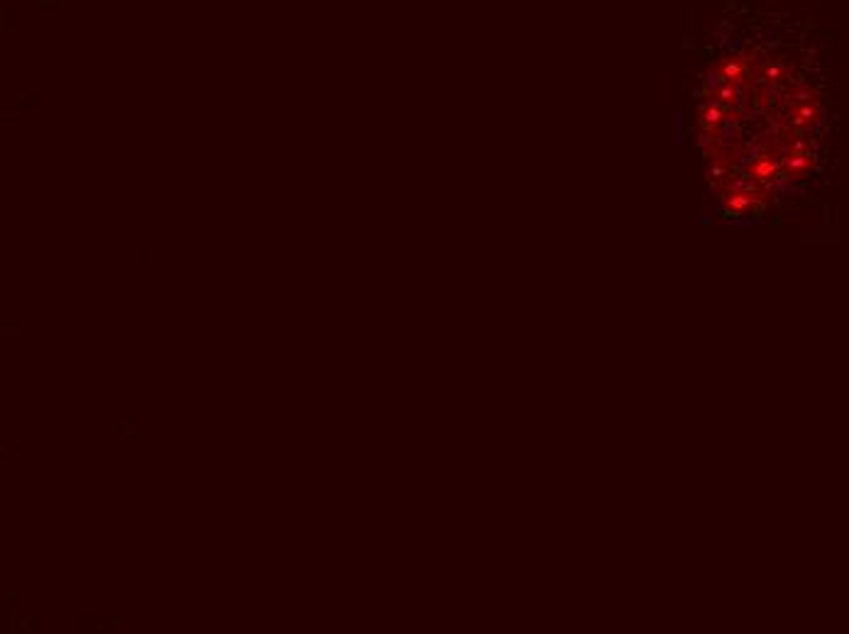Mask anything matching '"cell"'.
Wrapping results in <instances>:
<instances>
[{
  "instance_id": "1",
  "label": "cell",
  "mask_w": 849,
  "mask_h": 634,
  "mask_svg": "<svg viewBox=\"0 0 849 634\" xmlns=\"http://www.w3.org/2000/svg\"><path fill=\"white\" fill-rule=\"evenodd\" d=\"M696 118H698V125H701L703 132H720L722 127L730 123L735 115H732V108L725 106V103H718V101H705L698 106L696 110Z\"/></svg>"
},
{
  "instance_id": "2",
  "label": "cell",
  "mask_w": 849,
  "mask_h": 634,
  "mask_svg": "<svg viewBox=\"0 0 849 634\" xmlns=\"http://www.w3.org/2000/svg\"><path fill=\"white\" fill-rule=\"evenodd\" d=\"M722 208H725L727 215H749L757 210L759 200L764 198L762 191H730V193H722Z\"/></svg>"
},
{
  "instance_id": "3",
  "label": "cell",
  "mask_w": 849,
  "mask_h": 634,
  "mask_svg": "<svg viewBox=\"0 0 849 634\" xmlns=\"http://www.w3.org/2000/svg\"><path fill=\"white\" fill-rule=\"evenodd\" d=\"M718 71L725 76V81H732V84H740L742 88L752 91V79H749V62L742 57V54H730V57H722L718 64Z\"/></svg>"
},
{
  "instance_id": "4",
  "label": "cell",
  "mask_w": 849,
  "mask_h": 634,
  "mask_svg": "<svg viewBox=\"0 0 849 634\" xmlns=\"http://www.w3.org/2000/svg\"><path fill=\"white\" fill-rule=\"evenodd\" d=\"M779 169H781V164L776 162V159L766 157V154H759V157H752V162L747 164V176L757 181V183H769V181L776 179Z\"/></svg>"
},
{
  "instance_id": "5",
  "label": "cell",
  "mask_w": 849,
  "mask_h": 634,
  "mask_svg": "<svg viewBox=\"0 0 849 634\" xmlns=\"http://www.w3.org/2000/svg\"><path fill=\"white\" fill-rule=\"evenodd\" d=\"M781 171H784L788 179H803V176H808L813 171V159L806 152H791L781 162Z\"/></svg>"
},
{
  "instance_id": "6",
  "label": "cell",
  "mask_w": 849,
  "mask_h": 634,
  "mask_svg": "<svg viewBox=\"0 0 849 634\" xmlns=\"http://www.w3.org/2000/svg\"><path fill=\"white\" fill-rule=\"evenodd\" d=\"M732 171V157L725 152V149H718V152L710 157V164H708V181L715 186H722L727 181Z\"/></svg>"
},
{
  "instance_id": "7",
  "label": "cell",
  "mask_w": 849,
  "mask_h": 634,
  "mask_svg": "<svg viewBox=\"0 0 849 634\" xmlns=\"http://www.w3.org/2000/svg\"><path fill=\"white\" fill-rule=\"evenodd\" d=\"M120 617L110 615H81L79 630L81 632H118Z\"/></svg>"
},
{
  "instance_id": "8",
  "label": "cell",
  "mask_w": 849,
  "mask_h": 634,
  "mask_svg": "<svg viewBox=\"0 0 849 634\" xmlns=\"http://www.w3.org/2000/svg\"><path fill=\"white\" fill-rule=\"evenodd\" d=\"M747 93H749L747 88H742L740 84L725 81L720 88H715V91L710 93V98H713V101H718V103H725V106H730V108H735V103L740 101V98L747 96Z\"/></svg>"
},
{
  "instance_id": "9",
  "label": "cell",
  "mask_w": 849,
  "mask_h": 634,
  "mask_svg": "<svg viewBox=\"0 0 849 634\" xmlns=\"http://www.w3.org/2000/svg\"><path fill=\"white\" fill-rule=\"evenodd\" d=\"M820 115V106L813 101H803L798 106L791 108V123L798 127H808L815 123V118Z\"/></svg>"
},
{
  "instance_id": "10",
  "label": "cell",
  "mask_w": 849,
  "mask_h": 634,
  "mask_svg": "<svg viewBox=\"0 0 849 634\" xmlns=\"http://www.w3.org/2000/svg\"><path fill=\"white\" fill-rule=\"evenodd\" d=\"M786 74H788L786 64H781V62H771V64H766L762 71H759V79H762L764 84L779 86L781 81L786 79Z\"/></svg>"
},
{
  "instance_id": "11",
  "label": "cell",
  "mask_w": 849,
  "mask_h": 634,
  "mask_svg": "<svg viewBox=\"0 0 849 634\" xmlns=\"http://www.w3.org/2000/svg\"><path fill=\"white\" fill-rule=\"evenodd\" d=\"M115 439H120V442H125V439H132V437H137V434H140V429H137V424L135 422H130L128 417H115Z\"/></svg>"
},
{
  "instance_id": "12",
  "label": "cell",
  "mask_w": 849,
  "mask_h": 634,
  "mask_svg": "<svg viewBox=\"0 0 849 634\" xmlns=\"http://www.w3.org/2000/svg\"><path fill=\"white\" fill-rule=\"evenodd\" d=\"M722 84H725V76L720 74L718 71V66H710L708 69V74H705V79H703V86H705V93H713L715 88H720Z\"/></svg>"
},
{
  "instance_id": "13",
  "label": "cell",
  "mask_w": 849,
  "mask_h": 634,
  "mask_svg": "<svg viewBox=\"0 0 849 634\" xmlns=\"http://www.w3.org/2000/svg\"><path fill=\"white\" fill-rule=\"evenodd\" d=\"M20 625H22V632H27V634H35V632H40V615H25L20 620Z\"/></svg>"
},
{
  "instance_id": "14",
  "label": "cell",
  "mask_w": 849,
  "mask_h": 634,
  "mask_svg": "<svg viewBox=\"0 0 849 634\" xmlns=\"http://www.w3.org/2000/svg\"><path fill=\"white\" fill-rule=\"evenodd\" d=\"M0 337H22L20 327H3L0 329Z\"/></svg>"
},
{
  "instance_id": "15",
  "label": "cell",
  "mask_w": 849,
  "mask_h": 634,
  "mask_svg": "<svg viewBox=\"0 0 849 634\" xmlns=\"http://www.w3.org/2000/svg\"><path fill=\"white\" fill-rule=\"evenodd\" d=\"M20 444H22V439H20V437H15V439H13V459H15V461H20V456H22Z\"/></svg>"
},
{
  "instance_id": "16",
  "label": "cell",
  "mask_w": 849,
  "mask_h": 634,
  "mask_svg": "<svg viewBox=\"0 0 849 634\" xmlns=\"http://www.w3.org/2000/svg\"><path fill=\"white\" fill-rule=\"evenodd\" d=\"M0 454H3V456L8 454V444H5V442H0Z\"/></svg>"
}]
</instances>
